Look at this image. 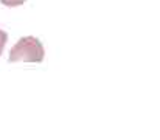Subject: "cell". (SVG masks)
<instances>
[{
	"label": "cell",
	"instance_id": "cell-1",
	"mask_svg": "<svg viewBox=\"0 0 160 140\" xmlns=\"http://www.w3.org/2000/svg\"><path fill=\"white\" fill-rule=\"evenodd\" d=\"M45 58V48L34 36L20 38L9 51V62H42Z\"/></svg>",
	"mask_w": 160,
	"mask_h": 140
},
{
	"label": "cell",
	"instance_id": "cell-2",
	"mask_svg": "<svg viewBox=\"0 0 160 140\" xmlns=\"http://www.w3.org/2000/svg\"><path fill=\"white\" fill-rule=\"evenodd\" d=\"M5 6H9V8H12V6H20V5H23L27 0H0Z\"/></svg>",
	"mask_w": 160,
	"mask_h": 140
},
{
	"label": "cell",
	"instance_id": "cell-3",
	"mask_svg": "<svg viewBox=\"0 0 160 140\" xmlns=\"http://www.w3.org/2000/svg\"><path fill=\"white\" fill-rule=\"evenodd\" d=\"M6 41H8V34H6V31L0 30V56H2V53H3V50H5Z\"/></svg>",
	"mask_w": 160,
	"mask_h": 140
}]
</instances>
